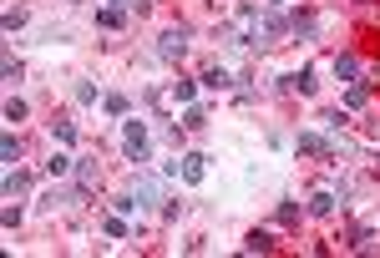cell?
Listing matches in <instances>:
<instances>
[{
    "label": "cell",
    "mask_w": 380,
    "mask_h": 258,
    "mask_svg": "<svg viewBox=\"0 0 380 258\" xmlns=\"http://www.w3.org/2000/svg\"><path fill=\"white\" fill-rule=\"evenodd\" d=\"M198 86H203V81H188V76H178V81H173V101H178V107H193Z\"/></svg>",
    "instance_id": "11"
},
{
    "label": "cell",
    "mask_w": 380,
    "mask_h": 258,
    "mask_svg": "<svg viewBox=\"0 0 380 258\" xmlns=\"http://www.w3.org/2000/svg\"><path fill=\"white\" fill-rule=\"evenodd\" d=\"M25 117H31V101H25V96H10V101H5V122H25Z\"/></svg>",
    "instance_id": "19"
},
{
    "label": "cell",
    "mask_w": 380,
    "mask_h": 258,
    "mask_svg": "<svg viewBox=\"0 0 380 258\" xmlns=\"http://www.w3.org/2000/svg\"><path fill=\"white\" fill-rule=\"evenodd\" d=\"M279 223H284V228H294V223H299V203H294V198H284V203H279Z\"/></svg>",
    "instance_id": "25"
},
{
    "label": "cell",
    "mask_w": 380,
    "mask_h": 258,
    "mask_svg": "<svg viewBox=\"0 0 380 258\" xmlns=\"http://www.w3.org/2000/svg\"><path fill=\"white\" fill-rule=\"evenodd\" d=\"M178 177L188 188H198L203 177H208V157H203V152H182V157H178Z\"/></svg>",
    "instance_id": "3"
},
{
    "label": "cell",
    "mask_w": 380,
    "mask_h": 258,
    "mask_svg": "<svg viewBox=\"0 0 380 258\" xmlns=\"http://www.w3.org/2000/svg\"><path fill=\"white\" fill-rule=\"evenodd\" d=\"M309 213H314V218H330V213H335V192H330V188H320V192L309 198Z\"/></svg>",
    "instance_id": "12"
},
{
    "label": "cell",
    "mask_w": 380,
    "mask_h": 258,
    "mask_svg": "<svg viewBox=\"0 0 380 258\" xmlns=\"http://www.w3.org/2000/svg\"><path fill=\"white\" fill-rule=\"evenodd\" d=\"M122 152L137 167L152 162V132H147V122H142V117H127V127H122Z\"/></svg>",
    "instance_id": "1"
},
{
    "label": "cell",
    "mask_w": 380,
    "mask_h": 258,
    "mask_svg": "<svg viewBox=\"0 0 380 258\" xmlns=\"http://www.w3.org/2000/svg\"><path fill=\"white\" fill-rule=\"evenodd\" d=\"M46 172H51V177H67V172H76V157H71V152H67V147H61V152H51V162H46Z\"/></svg>",
    "instance_id": "10"
},
{
    "label": "cell",
    "mask_w": 380,
    "mask_h": 258,
    "mask_svg": "<svg viewBox=\"0 0 380 258\" xmlns=\"http://www.w3.org/2000/svg\"><path fill=\"white\" fill-rule=\"evenodd\" d=\"M21 76H25V66H21L16 56H5V81H21Z\"/></svg>",
    "instance_id": "29"
},
{
    "label": "cell",
    "mask_w": 380,
    "mask_h": 258,
    "mask_svg": "<svg viewBox=\"0 0 380 258\" xmlns=\"http://www.w3.org/2000/svg\"><path fill=\"white\" fill-rule=\"evenodd\" d=\"M132 198H137V213H142V208H152V203H163V188H157V177H152V172H137Z\"/></svg>",
    "instance_id": "6"
},
{
    "label": "cell",
    "mask_w": 380,
    "mask_h": 258,
    "mask_svg": "<svg viewBox=\"0 0 380 258\" xmlns=\"http://www.w3.org/2000/svg\"><path fill=\"white\" fill-rule=\"evenodd\" d=\"M188 25H173V31H163V36H157V56H163V61H182V51H188Z\"/></svg>",
    "instance_id": "2"
},
{
    "label": "cell",
    "mask_w": 380,
    "mask_h": 258,
    "mask_svg": "<svg viewBox=\"0 0 380 258\" xmlns=\"http://www.w3.org/2000/svg\"><path fill=\"white\" fill-rule=\"evenodd\" d=\"M71 96L82 101V107H91V101H97V81H76V86H71Z\"/></svg>",
    "instance_id": "24"
},
{
    "label": "cell",
    "mask_w": 380,
    "mask_h": 258,
    "mask_svg": "<svg viewBox=\"0 0 380 258\" xmlns=\"http://www.w3.org/2000/svg\"><path fill=\"white\" fill-rule=\"evenodd\" d=\"M51 137H56L61 147H76V142H82V132H76V122H51Z\"/></svg>",
    "instance_id": "14"
},
{
    "label": "cell",
    "mask_w": 380,
    "mask_h": 258,
    "mask_svg": "<svg viewBox=\"0 0 380 258\" xmlns=\"http://www.w3.org/2000/svg\"><path fill=\"white\" fill-rule=\"evenodd\" d=\"M97 177H102V167H97V162H91V157H76V183H82V188H91Z\"/></svg>",
    "instance_id": "17"
},
{
    "label": "cell",
    "mask_w": 380,
    "mask_h": 258,
    "mask_svg": "<svg viewBox=\"0 0 380 258\" xmlns=\"http://www.w3.org/2000/svg\"><path fill=\"white\" fill-rule=\"evenodd\" d=\"M112 208L127 218V213H137V198H132V192H117V198H112Z\"/></svg>",
    "instance_id": "26"
},
{
    "label": "cell",
    "mask_w": 380,
    "mask_h": 258,
    "mask_svg": "<svg viewBox=\"0 0 380 258\" xmlns=\"http://www.w3.org/2000/svg\"><path fill=\"white\" fill-rule=\"evenodd\" d=\"M25 25V10H5V31H21Z\"/></svg>",
    "instance_id": "30"
},
{
    "label": "cell",
    "mask_w": 380,
    "mask_h": 258,
    "mask_svg": "<svg viewBox=\"0 0 380 258\" xmlns=\"http://www.w3.org/2000/svg\"><path fill=\"white\" fill-rule=\"evenodd\" d=\"M365 101H370V81H350L345 86V112H360Z\"/></svg>",
    "instance_id": "9"
},
{
    "label": "cell",
    "mask_w": 380,
    "mask_h": 258,
    "mask_svg": "<svg viewBox=\"0 0 380 258\" xmlns=\"http://www.w3.org/2000/svg\"><path fill=\"white\" fill-rule=\"evenodd\" d=\"M67 5H82V0H67Z\"/></svg>",
    "instance_id": "33"
},
{
    "label": "cell",
    "mask_w": 380,
    "mask_h": 258,
    "mask_svg": "<svg viewBox=\"0 0 380 258\" xmlns=\"http://www.w3.org/2000/svg\"><path fill=\"white\" fill-rule=\"evenodd\" d=\"M0 157H5L10 167H16V162H21V142H16V137H10V132H5V137H0Z\"/></svg>",
    "instance_id": "23"
},
{
    "label": "cell",
    "mask_w": 380,
    "mask_h": 258,
    "mask_svg": "<svg viewBox=\"0 0 380 258\" xmlns=\"http://www.w3.org/2000/svg\"><path fill=\"white\" fill-rule=\"evenodd\" d=\"M335 76H340V81H360V61L355 56H350V51H340V56H335Z\"/></svg>",
    "instance_id": "8"
},
{
    "label": "cell",
    "mask_w": 380,
    "mask_h": 258,
    "mask_svg": "<svg viewBox=\"0 0 380 258\" xmlns=\"http://www.w3.org/2000/svg\"><path fill=\"white\" fill-rule=\"evenodd\" d=\"M21 218H25V213L16 208V203H10V208H5V213H0V223H5V228H21Z\"/></svg>",
    "instance_id": "28"
},
{
    "label": "cell",
    "mask_w": 380,
    "mask_h": 258,
    "mask_svg": "<svg viewBox=\"0 0 380 258\" xmlns=\"http://www.w3.org/2000/svg\"><path fill=\"white\" fill-rule=\"evenodd\" d=\"M345 127H350V112H345V107H335L330 117H324V132H330V137H340Z\"/></svg>",
    "instance_id": "20"
},
{
    "label": "cell",
    "mask_w": 380,
    "mask_h": 258,
    "mask_svg": "<svg viewBox=\"0 0 380 258\" xmlns=\"http://www.w3.org/2000/svg\"><path fill=\"white\" fill-rule=\"evenodd\" d=\"M102 233H107V238H127V223H122V213H117V218H107V223H102Z\"/></svg>",
    "instance_id": "27"
},
{
    "label": "cell",
    "mask_w": 380,
    "mask_h": 258,
    "mask_svg": "<svg viewBox=\"0 0 380 258\" xmlns=\"http://www.w3.org/2000/svg\"><path fill=\"white\" fill-rule=\"evenodd\" d=\"M244 253H274V238L264 233V228H254V233L244 238Z\"/></svg>",
    "instance_id": "15"
},
{
    "label": "cell",
    "mask_w": 380,
    "mask_h": 258,
    "mask_svg": "<svg viewBox=\"0 0 380 258\" xmlns=\"http://www.w3.org/2000/svg\"><path fill=\"white\" fill-rule=\"evenodd\" d=\"M208 127V112L203 107H188V117H182V132H203Z\"/></svg>",
    "instance_id": "22"
},
{
    "label": "cell",
    "mask_w": 380,
    "mask_h": 258,
    "mask_svg": "<svg viewBox=\"0 0 380 258\" xmlns=\"http://www.w3.org/2000/svg\"><path fill=\"white\" fill-rule=\"evenodd\" d=\"M269 5H289V0H269Z\"/></svg>",
    "instance_id": "32"
},
{
    "label": "cell",
    "mask_w": 380,
    "mask_h": 258,
    "mask_svg": "<svg viewBox=\"0 0 380 258\" xmlns=\"http://www.w3.org/2000/svg\"><path fill=\"white\" fill-rule=\"evenodd\" d=\"M97 25H102V31H122V25H127V16H122L117 5H102V10H97Z\"/></svg>",
    "instance_id": "13"
},
{
    "label": "cell",
    "mask_w": 380,
    "mask_h": 258,
    "mask_svg": "<svg viewBox=\"0 0 380 258\" xmlns=\"http://www.w3.org/2000/svg\"><path fill=\"white\" fill-rule=\"evenodd\" d=\"M294 152H309V157H330L335 142L324 137V132H299V137H294Z\"/></svg>",
    "instance_id": "5"
},
{
    "label": "cell",
    "mask_w": 380,
    "mask_h": 258,
    "mask_svg": "<svg viewBox=\"0 0 380 258\" xmlns=\"http://www.w3.org/2000/svg\"><path fill=\"white\" fill-rule=\"evenodd\" d=\"M102 5H117V10H127V5H132V0H102Z\"/></svg>",
    "instance_id": "31"
},
{
    "label": "cell",
    "mask_w": 380,
    "mask_h": 258,
    "mask_svg": "<svg viewBox=\"0 0 380 258\" xmlns=\"http://www.w3.org/2000/svg\"><path fill=\"white\" fill-rule=\"evenodd\" d=\"M360 5H365V0H360Z\"/></svg>",
    "instance_id": "34"
},
{
    "label": "cell",
    "mask_w": 380,
    "mask_h": 258,
    "mask_svg": "<svg viewBox=\"0 0 380 258\" xmlns=\"http://www.w3.org/2000/svg\"><path fill=\"white\" fill-rule=\"evenodd\" d=\"M279 92L314 96V92H320V81H314V66H299V71H289V76H279Z\"/></svg>",
    "instance_id": "4"
},
{
    "label": "cell",
    "mask_w": 380,
    "mask_h": 258,
    "mask_svg": "<svg viewBox=\"0 0 380 258\" xmlns=\"http://www.w3.org/2000/svg\"><path fill=\"white\" fill-rule=\"evenodd\" d=\"M289 31H294V41H314V31H320V21L309 16V10H294V21H289Z\"/></svg>",
    "instance_id": "7"
},
{
    "label": "cell",
    "mask_w": 380,
    "mask_h": 258,
    "mask_svg": "<svg viewBox=\"0 0 380 258\" xmlns=\"http://www.w3.org/2000/svg\"><path fill=\"white\" fill-rule=\"evenodd\" d=\"M203 86H208V92H224V86H233V76H228L224 66H208V71H203Z\"/></svg>",
    "instance_id": "16"
},
{
    "label": "cell",
    "mask_w": 380,
    "mask_h": 258,
    "mask_svg": "<svg viewBox=\"0 0 380 258\" xmlns=\"http://www.w3.org/2000/svg\"><path fill=\"white\" fill-rule=\"evenodd\" d=\"M5 192H10V198H16V192H31V172L10 167V172H5Z\"/></svg>",
    "instance_id": "18"
},
{
    "label": "cell",
    "mask_w": 380,
    "mask_h": 258,
    "mask_svg": "<svg viewBox=\"0 0 380 258\" xmlns=\"http://www.w3.org/2000/svg\"><path fill=\"white\" fill-rule=\"evenodd\" d=\"M102 112H107V117H127V96H122V92L102 96Z\"/></svg>",
    "instance_id": "21"
}]
</instances>
